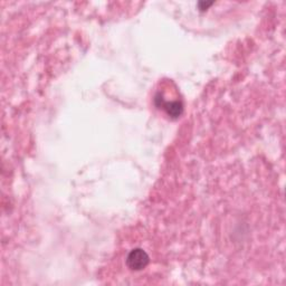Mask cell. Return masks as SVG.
<instances>
[{
  "mask_svg": "<svg viewBox=\"0 0 286 286\" xmlns=\"http://www.w3.org/2000/svg\"><path fill=\"white\" fill-rule=\"evenodd\" d=\"M127 264L132 271H141L149 264V256L141 248H134L128 255Z\"/></svg>",
  "mask_w": 286,
  "mask_h": 286,
  "instance_id": "1",
  "label": "cell"
},
{
  "mask_svg": "<svg viewBox=\"0 0 286 286\" xmlns=\"http://www.w3.org/2000/svg\"><path fill=\"white\" fill-rule=\"evenodd\" d=\"M155 101H160L161 102V107L165 108L166 112L172 117H178L181 115L182 110H183V105L179 101H174V102H166L162 98H159L157 96Z\"/></svg>",
  "mask_w": 286,
  "mask_h": 286,
  "instance_id": "2",
  "label": "cell"
},
{
  "mask_svg": "<svg viewBox=\"0 0 286 286\" xmlns=\"http://www.w3.org/2000/svg\"><path fill=\"white\" fill-rule=\"evenodd\" d=\"M213 3H214L213 1H209V2L200 1V2L198 3V7H199V9H200V10H205V9H207V8H208L209 6H212Z\"/></svg>",
  "mask_w": 286,
  "mask_h": 286,
  "instance_id": "3",
  "label": "cell"
}]
</instances>
